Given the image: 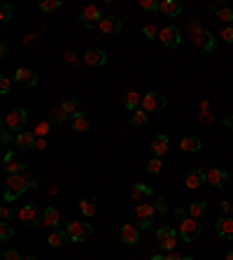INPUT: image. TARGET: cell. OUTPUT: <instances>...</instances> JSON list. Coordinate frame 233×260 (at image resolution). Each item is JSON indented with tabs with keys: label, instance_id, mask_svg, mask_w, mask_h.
<instances>
[{
	"label": "cell",
	"instance_id": "b9f144b4",
	"mask_svg": "<svg viewBox=\"0 0 233 260\" xmlns=\"http://www.w3.org/2000/svg\"><path fill=\"white\" fill-rule=\"evenodd\" d=\"M9 88H12V79H9L7 75H2V77H0V93H2V95H7Z\"/></svg>",
	"mask_w": 233,
	"mask_h": 260
},
{
	"label": "cell",
	"instance_id": "30bf717a",
	"mask_svg": "<svg viewBox=\"0 0 233 260\" xmlns=\"http://www.w3.org/2000/svg\"><path fill=\"white\" fill-rule=\"evenodd\" d=\"M156 214V205H149V202H140L135 205V218L140 221V228H147L152 218Z\"/></svg>",
	"mask_w": 233,
	"mask_h": 260
},
{
	"label": "cell",
	"instance_id": "db71d44e",
	"mask_svg": "<svg viewBox=\"0 0 233 260\" xmlns=\"http://www.w3.org/2000/svg\"><path fill=\"white\" fill-rule=\"evenodd\" d=\"M23 44H26V46H31V44H35V35H28V38L23 40Z\"/></svg>",
	"mask_w": 233,
	"mask_h": 260
},
{
	"label": "cell",
	"instance_id": "4fadbf2b",
	"mask_svg": "<svg viewBox=\"0 0 233 260\" xmlns=\"http://www.w3.org/2000/svg\"><path fill=\"white\" fill-rule=\"evenodd\" d=\"M226 181H229V172H224V170L210 168L208 172H205V184L212 186V188H224Z\"/></svg>",
	"mask_w": 233,
	"mask_h": 260
},
{
	"label": "cell",
	"instance_id": "7bdbcfd3",
	"mask_svg": "<svg viewBox=\"0 0 233 260\" xmlns=\"http://www.w3.org/2000/svg\"><path fill=\"white\" fill-rule=\"evenodd\" d=\"M152 260H194L189 256H179V253H168V256H154Z\"/></svg>",
	"mask_w": 233,
	"mask_h": 260
},
{
	"label": "cell",
	"instance_id": "7dc6e473",
	"mask_svg": "<svg viewBox=\"0 0 233 260\" xmlns=\"http://www.w3.org/2000/svg\"><path fill=\"white\" fill-rule=\"evenodd\" d=\"M163 212H166V198L159 195V198H156V214H163Z\"/></svg>",
	"mask_w": 233,
	"mask_h": 260
},
{
	"label": "cell",
	"instance_id": "d6a6232c",
	"mask_svg": "<svg viewBox=\"0 0 233 260\" xmlns=\"http://www.w3.org/2000/svg\"><path fill=\"white\" fill-rule=\"evenodd\" d=\"M33 132H35V137H47L52 132V121H40Z\"/></svg>",
	"mask_w": 233,
	"mask_h": 260
},
{
	"label": "cell",
	"instance_id": "f907efd6",
	"mask_svg": "<svg viewBox=\"0 0 233 260\" xmlns=\"http://www.w3.org/2000/svg\"><path fill=\"white\" fill-rule=\"evenodd\" d=\"M12 142V137H9V130L2 126V144H9Z\"/></svg>",
	"mask_w": 233,
	"mask_h": 260
},
{
	"label": "cell",
	"instance_id": "e0dca14e",
	"mask_svg": "<svg viewBox=\"0 0 233 260\" xmlns=\"http://www.w3.org/2000/svg\"><path fill=\"white\" fill-rule=\"evenodd\" d=\"M152 153H154V158H163L166 153L171 151V139L166 137V135H156L154 139H152Z\"/></svg>",
	"mask_w": 233,
	"mask_h": 260
},
{
	"label": "cell",
	"instance_id": "5bb4252c",
	"mask_svg": "<svg viewBox=\"0 0 233 260\" xmlns=\"http://www.w3.org/2000/svg\"><path fill=\"white\" fill-rule=\"evenodd\" d=\"M61 221H63V214L58 207H47L42 212V225H47L49 230H56L61 225Z\"/></svg>",
	"mask_w": 233,
	"mask_h": 260
},
{
	"label": "cell",
	"instance_id": "8fae6325",
	"mask_svg": "<svg viewBox=\"0 0 233 260\" xmlns=\"http://www.w3.org/2000/svg\"><path fill=\"white\" fill-rule=\"evenodd\" d=\"M159 40L163 42V46H168V49H175V46H179V28L177 26H166V28H161V33H159Z\"/></svg>",
	"mask_w": 233,
	"mask_h": 260
},
{
	"label": "cell",
	"instance_id": "74e56055",
	"mask_svg": "<svg viewBox=\"0 0 233 260\" xmlns=\"http://www.w3.org/2000/svg\"><path fill=\"white\" fill-rule=\"evenodd\" d=\"M217 19H219V21H224V23H231L233 21V9L231 7L217 9Z\"/></svg>",
	"mask_w": 233,
	"mask_h": 260
},
{
	"label": "cell",
	"instance_id": "83f0119b",
	"mask_svg": "<svg viewBox=\"0 0 233 260\" xmlns=\"http://www.w3.org/2000/svg\"><path fill=\"white\" fill-rule=\"evenodd\" d=\"M124 105H126V109H131V112L142 109V98H140V93L138 91H128L124 95Z\"/></svg>",
	"mask_w": 233,
	"mask_h": 260
},
{
	"label": "cell",
	"instance_id": "2e32d148",
	"mask_svg": "<svg viewBox=\"0 0 233 260\" xmlns=\"http://www.w3.org/2000/svg\"><path fill=\"white\" fill-rule=\"evenodd\" d=\"M14 82L16 84H21V86H38V75H35V72H33V70H28V68H19L14 72Z\"/></svg>",
	"mask_w": 233,
	"mask_h": 260
},
{
	"label": "cell",
	"instance_id": "9f6ffc18",
	"mask_svg": "<svg viewBox=\"0 0 233 260\" xmlns=\"http://www.w3.org/2000/svg\"><path fill=\"white\" fill-rule=\"evenodd\" d=\"M0 54H2V56H7V44H5V42L0 44Z\"/></svg>",
	"mask_w": 233,
	"mask_h": 260
},
{
	"label": "cell",
	"instance_id": "816d5d0a",
	"mask_svg": "<svg viewBox=\"0 0 233 260\" xmlns=\"http://www.w3.org/2000/svg\"><path fill=\"white\" fill-rule=\"evenodd\" d=\"M222 212H224V214L229 216V214L233 212V205H231V202H222Z\"/></svg>",
	"mask_w": 233,
	"mask_h": 260
},
{
	"label": "cell",
	"instance_id": "7a4b0ae2",
	"mask_svg": "<svg viewBox=\"0 0 233 260\" xmlns=\"http://www.w3.org/2000/svg\"><path fill=\"white\" fill-rule=\"evenodd\" d=\"M65 232H68V237L72 239V242H77V244L89 242V239L93 237L91 223H84V221H70L68 225H65Z\"/></svg>",
	"mask_w": 233,
	"mask_h": 260
},
{
	"label": "cell",
	"instance_id": "d6986e66",
	"mask_svg": "<svg viewBox=\"0 0 233 260\" xmlns=\"http://www.w3.org/2000/svg\"><path fill=\"white\" fill-rule=\"evenodd\" d=\"M2 168H5V172H7V174H23L26 165H23L19 158H14V153L9 151L7 156H5V161H2Z\"/></svg>",
	"mask_w": 233,
	"mask_h": 260
},
{
	"label": "cell",
	"instance_id": "c3c4849f",
	"mask_svg": "<svg viewBox=\"0 0 233 260\" xmlns=\"http://www.w3.org/2000/svg\"><path fill=\"white\" fill-rule=\"evenodd\" d=\"M2 258H5V260H23L19 251H5V253H2Z\"/></svg>",
	"mask_w": 233,
	"mask_h": 260
},
{
	"label": "cell",
	"instance_id": "d4e9b609",
	"mask_svg": "<svg viewBox=\"0 0 233 260\" xmlns=\"http://www.w3.org/2000/svg\"><path fill=\"white\" fill-rule=\"evenodd\" d=\"M152 195V188L145 184H133V191H131V200L135 202V205H140V202H145V198H149Z\"/></svg>",
	"mask_w": 233,
	"mask_h": 260
},
{
	"label": "cell",
	"instance_id": "44dd1931",
	"mask_svg": "<svg viewBox=\"0 0 233 260\" xmlns=\"http://www.w3.org/2000/svg\"><path fill=\"white\" fill-rule=\"evenodd\" d=\"M35 132H31V130H23V132H19L16 135V149H21V151H31V149H35Z\"/></svg>",
	"mask_w": 233,
	"mask_h": 260
},
{
	"label": "cell",
	"instance_id": "f5cc1de1",
	"mask_svg": "<svg viewBox=\"0 0 233 260\" xmlns=\"http://www.w3.org/2000/svg\"><path fill=\"white\" fill-rule=\"evenodd\" d=\"M201 121H203V123H212V114H210V112H203V114H201Z\"/></svg>",
	"mask_w": 233,
	"mask_h": 260
},
{
	"label": "cell",
	"instance_id": "f35d334b",
	"mask_svg": "<svg viewBox=\"0 0 233 260\" xmlns=\"http://www.w3.org/2000/svg\"><path fill=\"white\" fill-rule=\"evenodd\" d=\"M9 19H12V5H9V2H2V5H0V21L7 23Z\"/></svg>",
	"mask_w": 233,
	"mask_h": 260
},
{
	"label": "cell",
	"instance_id": "60d3db41",
	"mask_svg": "<svg viewBox=\"0 0 233 260\" xmlns=\"http://www.w3.org/2000/svg\"><path fill=\"white\" fill-rule=\"evenodd\" d=\"M159 5H161L159 0H140V7L145 9V12H156Z\"/></svg>",
	"mask_w": 233,
	"mask_h": 260
},
{
	"label": "cell",
	"instance_id": "f546056e",
	"mask_svg": "<svg viewBox=\"0 0 233 260\" xmlns=\"http://www.w3.org/2000/svg\"><path fill=\"white\" fill-rule=\"evenodd\" d=\"M65 119H68V114H65V109H63L61 105L49 109V121H52V123H63Z\"/></svg>",
	"mask_w": 233,
	"mask_h": 260
},
{
	"label": "cell",
	"instance_id": "e575fe53",
	"mask_svg": "<svg viewBox=\"0 0 233 260\" xmlns=\"http://www.w3.org/2000/svg\"><path fill=\"white\" fill-rule=\"evenodd\" d=\"M79 209H82V214L84 216L91 218V216L96 214V202H93V200H82V202H79Z\"/></svg>",
	"mask_w": 233,
	"mask_h": 260
},
{
	"label": "cell",
	"instance_id": "4dcf8cb0",
	"mask_svg": "<svg viewBox=\"0 0 233 260\" xmlns=\"http://www.w3.org/2000/svg\"><path fill=\"white\" fill-rule=\"evenodd\" d=\"M145 123H147V112H145V109L133 112V116H131V126H133V128H142Z\"/></svg>",
	"mask_w": 233,
	"mask_h": 260
},
{
	"label": "cell",
	"instance_id": "f6af8a7d",
	"mask_svg": "<svg viewBox=\"0 0 233 260\" xmlns=\"http://www.w3.org/2000/svg\"><path fill=\"white\" fill-rule=\"evenodd\" d=\"M0 216H2V221H9V218L14 216V212H12L7 205H2V207H0Z\"/></svg>",
	"mask_w": 233,
	"mask_h": 260
},
{
	"label": "cell",
	"instance_id": "484cf974",
	"mask_svg": "<svg viewBox=\"0 0 233 260\" xmlns=\"http://www.w3.org/2000/svg\"><path fill=\"white\" fill-rule=\"evenodd\" d=\"M47 242H49V246H52V249H61V246L68 242V232L56 228V230H52V232H49V239H47Z\"/></svg>",
	"mask_w": 233,
	"mask_h": 260
},
{
	"label": "cell",
	"instance_id": "ee69618b",
	"mask_svg": "<svg viewBox=\"0 0 233 260\" xmlns=\"http://www.w3.org/2000/svg\"><path fill=\"white\" fill-rule=\"evenodd\" d=\"M219 38L224 40L226 44H233V28H224V31H222V35H219Z\"/></svg>",
	"mask_w": 233,
	"mask_h": 260
},
{
	"label": "cell",
	"instance_id": "3957f363",
	"mask_svg": "<svg viewBox=\"0 0 233 260\" xmlns=\"http://www.w3.org/2000/svg\"><path fill=\"white\" fill-rule=\"evenodd\" d=\"M177 232L182 235V239H184L186 244H194L196 239L201 237V223L196 221V218H191V216H182V223H179Z\"/></svg>",
	"mask_w": 233,
	"mask_h": 260
},
{
	"label": "cell",
	"instance_id": "277c9868",
	"mask_svg": "<svg viewBox=\"0 0 233 260\" xmlns=\"http://www.w3.org/2000/svg\"><path fill=\"white\" fill-rule=\"evenodd\" d=\"M26 123H28V112L23 107H14L12 112H7L2 126L7 130H19V132H23V126H26Z\"/></svg>",
	"mask_w": 233,
	"mask_h": 260
},
{
	"label": "cell",
	"instance_id": "8992f818",
	"mask_svg": "<svg viewBox=\"0 0 233 260\" xmlns=\"http://www.w3.org/2000/svg\"><path fill=\"white\" fill-rule=\"evenodd\" d=\"M156 239H159V246H161L163 251H173V249L177 246L179 232H177L175 228H168V225H163V228H159V232H156Z\"/></svg>",
	"mask_w": 233,
	"mask_h": 260
},
{
	"label": "cell",
	"instance_id": "9a60e30c",
	"mask_svg": "<svg viewBox=\"0 0 233 260\" xmlns=\"http://www.w3.org/2000/svg\"><path fill=\"white\" fill-rule=\"evenodd\" d=\"M82 61H84L89 68H103V65L108 63V56H105V51H101V49H86V54Z\"/></svg>",
	"mask_w": 233,
	"mask_h": 260
},
{
	"label": "cell",
	"instance_id": "681fc988",
	"mask_svg": "<svg viewBox=\"0 0 233 260\" xmlns=\"http://www.w3.org/2000/svg\"><path fill=\"white\" fill-rule=\"evenodd\" d=\"M63 61H65V63H72V65H77L79 58L72 54V51H65V54H63Z\"/></svg>",
	"mask_w": 233,
	"mask_h": 260
},
{
	"label": "cell",
	"instance_id": "cb8c5ba5",
	"mask_svg": "<svg viewBox=\"0 0 233 260\" xmlns=\"http://www.w3.org/2000/svg\"><path fill=\"white\" fill-rule=\"evenodd\" d=\"M179 149L186 153H196L203 149V142H201V137H196V135H186V137H182V142H179Z\"/></svg>",
	"mask_w": 233,
	"mask_h": 260
},
{
	"label": "cell",
	"instance_id": "ffe728a7",
	"mask_svg": "<svg viewBox=\"0 0 233 260\" xmlns=\"http://www.w3.org/2000/svg\"><path fill=\"white\" fill-rule=\"evenodd\" d=\"M205 184V172L203 170H191L189 174H186V179H184V186L189 188V191H196V188H201V186Z\"/></svg>",
	"mask_w": 233,
	"mask_h": 260
},
{
	"label": "cell",
	"instance_id": "ab89813d",
	"mask_svg": "<svg viewBox=\"0 0 233 260\" xmlns=\"http://www.w3.org/2000/svg\"><path fill=\"white\" fill-rule=\"evenodd\" d=\"M142 33H145V38L147 40H159V28H156L154 23H147V26H145V28H142Z\"/></svg>",
	"mask_w": 233,
	"mask_h": 260
},
{
	"label": "cell",
	"instance_id": "11a10c76",
	"mask_svg": "<svg viewBox=\"0 0 233 260\" xmlns=\"http://www.w3.org/2000/svg\"><path fill=\"white\" fill-rule=\"evenodd\" d=\"M208 107H210L208 100H201V109H203V112H208Z\"/></svg>",
	"mask_w": 233,
	"mask_h": 260
},
{
	"label": "cell",
	"instance_id": "836d02e7",
	"mask_svg": "<svg viewBox=\"0 0 233 260\" xmlns=\"http://www.w3.org/2000/svg\"><path fill=\"white\" fill-rule=\"evenodd\" d=\"M161 170H163V161L161 158H149L147 161V172L149 174H161Z\"/></svg>",
	"mask_w": 233,
	"mask_h": 260
},
{
	"label": "cell",
	"instance_id": "5b68a950",
	"mask_svg": "<svg viewBox=\"0 0 233 260\" xmlns=\"http://www.w3.org/2000/svg\"><path fill=\"white\" fill-rule=\"evenodd\" d=\"M191 31H194V44L201 49V51H212L215 49V38H212V33L208 28H198V23L191 26Z\"/></svg>",
	"mask_w": 233,
	"mask_h": 260
},
{
	"label": "cell",
	"instance_id": "7402d4cb",
	"mask_svg": "<svg viewBox=\"0 0 233 260\" xmlns=\"http://www.w3.org/2000/svg\"><path fill=\"white\" fill-rule=\"evenodd\" d=\"M215 230H217V235L222 239H233V218L231 216H222L217 225H215Z\"/></svg>",
	"mask_w": 233,
	"mask_h": 260
},
{
	"label": "cell",
	"instance_id": "6da1fadb",
	"mask_svg": "<svg viewBox=\"0 0 233 260\" xmlns=\"http://www.w3.org/2000/svg\"><path fill=\"white\" fill-rule=\"evenodd\" d=\"M38 188V179H31L28 174H7L5 179V202H12V200L21 198L28 188Z\"/></svg>",
	"mask_w": 233,
	"mask_h": 260
},
{
	"label": "cell",
	"instance_id": "9c48e42d",
	"mask_svg": "<svg viewBox=\"0 0 233 260\" xmlns=\"http://www.w3.org/2000/svg\"><path fill=\"white\" fill-rule=\"evenodd\" d=\"M105 16H103L101 7H96V5H86L82 9V14H79V23L84 26V28H93L96 23H101Z\"/></svg>",
	"mask_w": 233,
	"mask_h": 260
},
{
	"label": "cell",
	"instance_id": "bcb514c9",
	"mask_svg": "<svg viewBox=\"0 0 233 260\" xmlns=\"http://www.w3.org/2000/svg\"><path fill=\"white\" fill-rule=\"evenodd\" d=\"M47 146H49L47 137H38V139H35V151H45Z\"/></svg>",
	"mask_w": 233,
	"mask_h": 260
},
{
	"label": "cell",
	"instance_id": "ba28073f",
	"mask_svg": "<svg viewBox=\"0 0 233 260\" xmlns=\"http://www.w3.org/2000/svg\"><path fill=\"white\" fill-rule=\"evenodd\" d=\"M166 105H168V100L159 91H149V93H145V98H142V109H145V112H161Z\"/></svg>",
	"mask_w": 233,
	"mask_h": 260
},
{
	"label": "cell",
	"instance_id": "603a6c76",
	"mask_svg": "<svg viewBox=\"0 0 233 260\" xmlns=\"http://www.w3.org/2000/svg\"><path fill=\"white\" fill-rule=\"evenodd\" d=\"M182 2H177V0H161V5H159V12L166 16H179L182 14Z\"/></svg>",
	"mask_w": 233,
	"mask_h": 260
},
{
	"label": "cell",
	"instance_id": "680465c9",
	"mask_svg": "<svg viewBox=\"0 0 233 260\" xmlns=\"http://www.w3.org/2000/svg\"><path fill=\"white\" fill-rule=\"evenodd\" d=\"M23 260H35V256H26V258H23Z\"/></svg>",
	"mask_w": 233,
	"mask_h": 260
},
{
	"label": "cell",
	"instance_id": "1f68e13d",
	"mask_svg": "<svg viewBox=\"0 0 233 260\" xmlns=\"http://www.w3.org/2000/svg\"><path fill=\"white\" fill-rule=\"evenodd\" d=\"M61 107L65 109V114H68V116H75V114H77V107H79V100H77V98H68V100H63V102H61Z\"/></svg>",
	"mask_w": 233,
	"mask_h": 260
},
{
	"label": "cell",
	"instance_id": "52a82bcc",
	"mask_svg": "<svg viewBox=\"0 0 233 260\" xmlns=\"http://www.w3.org/2000/svg\"><path fill=\"white\" fill-rule=\"evenodd\" d=\"M16 218L26 225H33V228H38L42 225V214H40V209L35 205H23L19 212H16Z\"/></svg>",
	"mask_w": 233,
	"mask_h": 260
},
{
	"label": "cell",
	"instance_id": "d590c367",
	"mask_svg": "<svg viewBox=\"0 0 233 260\" xmlns=\"http://www.w3.org/2000/svg\"><path fill=\"white\" fill-rule=\"evenodd\" d=\"M14 237V230L9 223H0V242H9V239Z\"/></svg>",
	"mask_w": 233,
	"mask_h": 260
},
{
	"label": "cell",
	"instance_id": "6f0895ef",
	"mask_svg": "<svg viewBox=\"0 0 233 260\" xmlns=\"http://www.w3.org/2000/svg\"><path fill=\"white\" fill-rule=\"evenodd\" d=\"M224 260H233V251H231V253H229V256H226V258H224Z\"/></svg>",
	"mask_w": 233,
	"mask_h": 260
},
{
	"label": "cell",
	"instance_id": "4316f807",
	"mask_svg": "<svg viewBox=\"0 0 233 260\" xmlns=\"http://www.w3.org/2000/svg\"><path fill=\"white\" fill-rule=\"evenodd\" d=\"M70 126H72L75 132H86V130H89V116L77 112L75 116H70Z\"/></svg>",
	"mask_w": 233,
	"mask_h": 260
},
{
	"label": "cell",
	"instance_id": "f1b7e54d",
	"mask_svg": "<svg viewBox=\"0 0 233 260\" xmlns=\"http://www.w3.org/2000/svg\"><path fill=\"white\" fill-rule=\"evenodd\" d=\"M186 212H189V216H191V218H196V221H198V218L205 214V202H203V200H198V202H191Z\"/></svg>",
	"mask_w": 233,
	"mask_h": 260
},
{
	"label": "cell",
	"instance_id": "8d00e7d4",
	"mask_svg": "<svg viewBox=\"0 0 233 260\" xmlns=\"http://www.w3.org/2000/svg\"><path fill=\"white\" fill-rule=\"evenodd\" d=\"M58 7H61V0H42V2H40V9H42V12H56Z\"/></svg>",
	"mask_w": 233,
	"mask_h": 260
},
{
	"label": "cell",
	"instance_id": "7c38bea8",
	"mask_svg": "<svg viewBox=\"0 0 233 260\" xmlns=\"http://www.w3.org/2000/svg\"><path fill=\"white\" fill-rule=\"evenodd\" d=\"M119 237H121L124 244L135 246L140 242V225H135V223H124L121 230H119Z\"/></svg>",
	"mask_w": 233,
	"mask_h": 260
},
{
	"label": "cell",
	"instance_id": "ac0fdd59",
	"mask_svg": "<svg viewBox=\"0 0 233 260\" xmlns=\"http://www.w3.org/2000/svg\"><path fill=\"white\" fill-rule=\"evenodd\" d=\"M98 31L105 33V35H116L121 31V19L119 16H105L101 23H98Z\"/></svg>",
	"mask_w": 233,
	"mask_h": 260
}]
</instances>
